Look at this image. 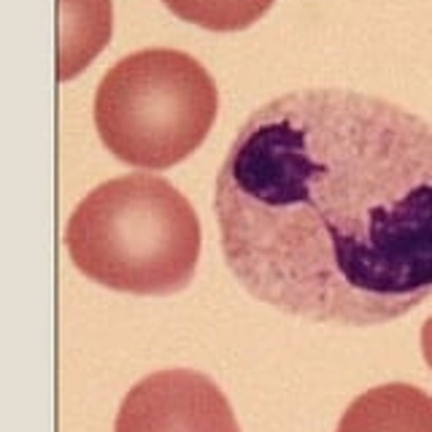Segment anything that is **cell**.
I'll use <instances>...</instances> for the list:
<instances>
[{
  "instance_id": "1",
  "label": "cell",
  "mask_w": 432,
  "mask_h": 432,
  "mask_svg": "<svg viewBox=\"0 0 432 432\" xmlns=\"http://www.w3.org/2000/svg\"><path fill=\"white\" fill-rule=\"evenodd\" d=\"M227 268L259 303L376 327L432 297V124L351 89L281 95L214 187Z\"/></svg>"
},
{
  "instance_id": "2",
  "label": "cell",
  "mask_w": 432,
  "mask_h": 432,
  "mask_svg": "<svg viewBox=\"0 0 432 432\" xmlns=\"http://www.w3.org/2000/svg\"><path fill=\"white\" fill-rule=\"evenodd\" d=\"M65 246L89 281L162 297L195 278L203 230L192 203L168 178L127 173L95 187L73 208Z\"/></svg>"
},
{
  "instance_id": "3",
  "label": "cell",
  "mask_w": 432,
  "mask_h": 432,
  "mask_svg": "<svg viewBox=\"0 0 432 432\" xmlns=\"http://www.w3.org/2000/svg\"><path fill=\"white\" fill-rule=\"evenodd\" d=\"M216 84L192 54L143 49L122 57L95 92V127L111 155L143 171L178 165L208 138Z\"/></svg>"
},
{
  "instance_id": "4",
  "label": "cell",
  "mask_w": 432,
  "mask_h": 432,
  "mask_svg": "<svg viewBox=\"0 0 432 432\" xmlns=\"http://www.w3.org/2000/svg\"><path fill=\"white\" fill-rule=\"evenodd\" d=\"M114 432H241L230 400L214 381L187 367L140 379L122 400Z\"/></svg>"
},
{
  "instance_id": "5",
  "label": "cell",
  "mask_w": 432,
  "mask_h": 432,
  "mask_svg": "<svg viewBox=\"0 0 432 432\" xmlns=\"http://www.w3.org/2000/svg\"><path fill=\"white\" fill-rule=\"evenodd\" d=\"M335 432H432V398L414 384H381L346 408Z\"/></svg>"
},
{
  "instance_id": "6",
  "label": "cell",
  "mask_w": 432,
  "mask_h": 432,
  "mask_svg": "<svg viewBox=\"0 0 432 432\" xmlns=\"http://www.w3.org/2000/svg\"><path fill=\"white\" fill-rule=\"evenodd\" d=\"M60 35H57V79L70 81L105 49L114 30L111 0H57Z\"/></svg>"
},
{
  "instance_id": "7",
  "label": "cell",
  "mask_w": 432,
  "mask_h": 432,
  "mask_svg": "<svg viewBox=\"0 0 432 432\" xmlns=\"http://www.w3.org/2000/svg\"><path fill=\"white\" fill-rule=\"evenodd\" d=\"M178 19L214 33H235L262 19L276 0H162Z\"/></svg>"
},
{
  "instance_id": "8",
  "label": "cell",
  "mask_w": 432,
  "mask_h": 432,
  "mask_svg": "<svg viewBox=\"0 0 432 432\" xmlns=\"http://www.w3.org/2000/svg\"><path fill=\"white\" fill-rule=\"evenodd\" d=\"M421 354H424V362L432 367V316L421 327Z\"/></svg>"
}]
</instances>
